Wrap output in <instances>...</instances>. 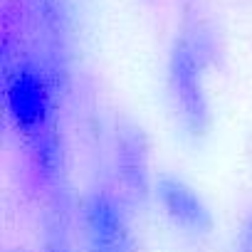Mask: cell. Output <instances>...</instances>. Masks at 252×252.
Masks as SVG:
<instances>
[{"mask_svg":"<svg viewBox=\"0 0 252 252\" xmlns=\"http://www.w3.org/2000/svg\"><path fill=\"white\" fill-rule=\"evenodd\" d=\"M205 69L208 47L195 40H181L168 64V92L176 104V114L190 136H200L208 126V99H205Z\"/></svg>","mask_w":252,"mask_h":252,"instance_id":"6da1fadb","label":"cell"},{"mask_svg":"<svg viewBox=\"0 0 252 252\" xmlns=\"http://www.w3.org/2000/svg\"><path fill=\"white\" fill-rule=\"evenodd\" d=\"M50 82L47 74L37 64H23L8 82V109L18 129L37 134L45 129V121L50 116Z\"/></svg>","mask_w":252,"mask_h":252,"instance_id":"3957f363","label":"cell"},{"mask_svg":"<svg viewBox=\"0 0 252 252\" xmlns=\"http://www.w3.org/2000/svg\"><path fill=\"white\" fill-rule=\"evenodd\" d=\"M82 230L87 252H139L121 203L106 190L87 200Z\"/></svg>","mask_w":252,"mask_h":252,"instance_id":"7a4b0ae2","label":"cell"},{"mask_svg":"<svg viewBox=\"0 0 252 252\" xmlns=\"http://www.w3.org/2000/svg\"><path fill=\"white\" fill-rule=\"evenodd\" d=\"M156 200H158L163 215L183 235L203 240L213 232L210 208L205 205L200 193L195 188H190L186 181L173 178V176H163L156 183Z\"/></svg>","mask_w":252,"mask_h":252,"instance_id":"277c9868","label":"cell"},{"mask_svg":"<svg viewBox=\"0 0 252 252\" xmlns=\"http://www.w3.org/2000/svg\"><path fill=\"white\" fill-rule=\"evenodd\" d=\"M232 252H252V213H250V218H245L242 227L237 230Z\"/></svg>","mask_w":252,"mask_h":252,"instance_id":"5b68a950","label":"cell"}]
</instances>
